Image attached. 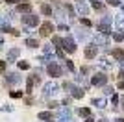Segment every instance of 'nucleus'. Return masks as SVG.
<instances>
[{"label": "nucleus", "mask_w": 124, "mask_h": 122, "mask_svg": "<svg viewBox=\"0 0 124 122\" xmlns=\"http://www.w3.org/2000/svg\"><path fill=\"white\" fill-rule=\"evenodd\" d=\"M37 117H39V120H45V122H50V120L56 118V117H54V113H50V111H41Z\"/></svg>", "instance_id": "f8f14e48"}, {"label": "nucleus", "mask_w": 124, "mask_h": 122, "mask_svg": "<svg viewBox=\"0 0 124 122\" xmlns=\"http://www.w3.org/2000/svg\"><path fill=\"white\" fill-rule=\"evenodd\" d=\"M80 22H82L83 26H87V28H91V26H93V22H91L89 19H85V17H82V19H80Z\"/></svg>", "instance_id": "cd10ccee"}, {"label": "nucleus", "mask_w": 124, "mask_h": 122, "mask_svg": "<svg viewBox=\"0 0 124 122\" xmlns=\"http://www.w3.org/2000/svg\"><path fill=\"white\" fill-rule=\"evenodd\" d=\"M26 46H28V48H39V41L28 37V39H26Z\"/></svg>", "instance_id": "dca6fc26"}, {"label": "nucleus", "mask_w": 124, "mask_h": 122, "mask_svg": "<svg viewBox=\"0 0 124 122\" xmlns=\"http://www.w3.org/2000/svg\"><path fill=\"white\" fill-rule=\"evenodd\" d=\"M52 33H54V24H52L50 20H46V22H43L39 26V35L41 37H50Z\"/></svg>", "instance_id": "20e7f679"}, {"label": "nucleus", "mask_w": 124, "mask_h": 122, "mask_svg": "<svg viewBox=\"0 0 124 122\" xmlns=\"http://www.w3.org/2000/svg\"><path fill=\"white\" fill-rule=\"evenodd\" d=\"M85 57L87 59H93V57H96V54H98V45H89L87 48H85Z\"/></svg>", "instance_id": "1a4fd4ad"}, {"label": "nucleus", "mask_w": 124, "mask_h": 122, "mask_svg": "<svg viewBox=\"0 0 124 122\" xmlns=\"http://www.w3.org/2000/svg\"><path fill=\"white\" fill-rule=\"evenodd\" d=\"M117 87H119V91H122V89H124V76L119 78V83H117Z\"/></svg>", "instance_id": "7c9ffc66"}, {"label": "nucleus", "mask_w": 124, "mask_h": 122, "mask_svg": "<svg viewBox=\"0 0 124 122\" xmlns=\"http://www.w3.org/2000/svg\"><path fill=\"white\" fill-rule=\"evenodd\" d=\"M108 83V76L104 74V72H98V74H94L93 78H91V85H94V87H102V85H106Z\"/></svg>", "instance_id": "423d86ee"}, {"label": "nucleus", "mask_w": 124, "mask_h": 122, "mask_svg": "<svg viewBox=\"0 0 124 122\" xmlns=\"http://www.w3.org/2000/svg\"><path fill=\"white\" fill-rule=\"evenodd\" d=\"M106 2H108L109 6H120L122 4V0H106Z\"/></svg>", "instance_id": "c756f323"}, {"label": "nucleus", "mask_w": 124, "mask_h": 122, "mask_svg": "<svg viewBox=\"0 0 124 122\" xmlns=\"http://www.w3.org/2000/svg\"><path fill=\"white\" fill-rule=\"evenodd\" d=\"M17 11H19V13H30L31 11V2L30 0H21V2L17 4Z\"/></svg>", "instance_id": "0eeeda50"}, {"label": "nucleus", "mask_w": 124, "mask_h": 122, "mask_svg": "<svg viewBox=\"0 0 124 122\" xmlns=\"http://www.w3.org/2000/svg\"><path fill=\"white\" fill-rule=\"evenodd\" d=\"M41 13H43V15H46V17H50L52 15V8L48 4H43L41 6Z\"/></svg>", "instance_id": "aec40b11"}, {"label": "nucleus", "mask_w": 124, "mask_h": 122, "mask_svg": "<svg viewBox=\"0 0 124 122\" xmlns=\"http://www.w3.org/2000/svg\"><path fill=\"white\" fill-rule=\"evenodd\" d=\"M33 85H35L33 76H30L28 80H26V92H28V94H31V91H33Z\"/></svg>", "instance_id": "2eb2a0df"}, {"label": "nucleus", "mask_w": 124, "mask_h": 122, "mask_svg": "<svg viewBox=\"0 0 124 122\" xmlns=\"http://www.w3.org/2000/svg\"><path fill=\"white\" fill-rule=\"evenodd\" d=\"M6 83L8 85H17V83H21V76L17 72H9V74H6Z\"/></svg>", "instance_id": "6e6552de"}, {"label": "nucleus", "mask_w": 124, "mask_h": 122, "mask_svg": "<svg viewBox=\"0 0 124 122\" xmlns=\"http://www.w3.org/2000/svg\"><path fill=\"white\" fill-rule=\"evenodd\" d=\"M113 39L117 41V43L124 41V31H122V30H119V31H113Z\"/></svg>", "instance_id": "412c9836"}, {"label": "nucleus", "mask_w": 124, "mask_h": 122, "mask_svg": "<svg viewBox=\"0 0 124 122\" xmlns=\"http://www.w3.org/2000/svg\"><path fill=\"white\" fill-rule=\"evenodd\" d=\"M22 24H24V26H30V28L39 26V17L33 15V13H26V15L22 17Z\"/></svg>", "instance_id": "39448f33"}, {"label": "nucleus", "mask_w": 124, "mask_h": 122, "mask_svg": "<svg viewBox=\"0 0 124 122\" xmlns=\"http://www.w3.org/2000/svg\"><path fill=\"white\" fill-rule=\"evenodd\" d=\"M21 0H6V4H11V6H17Z\"/></svg>", "instance_id": "72a5a7b5"}, {"label": "nucleus", "mask_w": 124, "mask_h": 122, "mask_svg": "<svg viewBox=\"0 0 124 122\" xmlns=\"http://www.w3.org/2000/svg\"><path fill=\"white\" fill-rule=\"evenodd\" d=\"M69 92H70V98H74V100H80V98H83V94H85L82 87H76V85H72V89Z\"/></svg>", "instance_id": "9b49d317"}, {"label": "nucleus", "mask_w": 124, "mask_h": 122, "mask_svg": "<svg viewBox=\"0 0 124 122\" xmlns=\"http://www.w3.org/2000/svg\"><path fill=\"white\" fill-rule=\"evenodd\" d=\"M46 72H48V76H52V78H59L63 74V69L59 63H56L52 59V61H48V65H46Z\"/></svg>", "instance_id": "f257e3e1"}, {"label": "nucleus", "mask_w": 124, "mask_h": 122, "mask_svg": "<svg viewBox=\"0 0 124 122\" xmlns=\"http://www.w3.org/2000/svg\"><path fill=\"white\" fill-rule=\"evenodd\" d=\"M111 54H113V57L117 61H120V63L124 61V50L122 48H115V50H111Z\"/></svg>", "instance_id": "ddd939ff"}, {"label": "nucleus", "mask_w": 124, "mask_h": 122, "mask_svg": "<svg viewBox=\"0 0 124 122\" xmlns=\"http://www.w3.org/2000/svg\"><path fill=\"white\" fill-rule=\"evenodd\" d=\"M63 89H65V91H70V89H72V83H70V81H63Z\"/></svg>", "instance_id": "c85d7f7f"}, {"label": "nucleus", "mask_w": 124, "mask_h": 122, "mask_svg": "<svg viewBox=\"0 0 124 122\" xmlns=\"http://www.w3.org/2000/svg\"><path fill=\"white\" fill-rule=\"evenodd\" d=\"M59 122H74L70 117H67V118H59Z\"/></svg>", "instance_id": "58836bf2"}, {"label": "nucleus", "mask_w": 124, "mask_h": 122, "mask_svg": "<svg viewBox=\"0 0 124 122\" xmlns=\"http://www.w3.org/2000/svg\"><path fill=\"white\" fill-rule=\"evenodd\" d=\"M70 102H72V98H65V100H63L61 104H63L65 107H69V106H70Z\"/></svg>", "instance_id": "2f4dec72"}, {"label": "nucleus", "mask_w": 124, "mask_h": 122, "mask_svg": "<svg viewBox=\"0 0 124 122\" xmlns=\"http://www.w3.org/2000/svg\"><path fill=\"white\" fill-rule=\"evenodd\" d=\"M80 72H82V76H85V74L89 72V69H87V67H82V69H80Z\"/></svg>", "instance_id": "c9c22d12"}, {"label": "nucleus", "mask_w": 124, "mask_h": 122, "mask_svg": "<svg viewBox=\"0 0 124 122\" xmlns=\"http://www.w3.org/2000/svg\"><path fill=\"white\" fill-rule=\"evenodd\" d=\"M85 122H96V120H94V118L89 115V117H85Z\"/></svg>", "instance_id": "ea45409f"}, {"label": "nucleus", "mask_w": 124, "mask_h": 122, "mask_svg": "<svg viewBox=\"0 0 124 122\" xmlns=\"http://www.w3.org/2000/svg\"><path fill=\"white\" fill-rule=\"evenodd\" d=\"M2 45H4V37H2V33H0V48H2Z\"/></svg>", "instance_id": "a19ab883"}, {"label": "nucleus", "mask_w": 124, "mask_h": 122, "mask_svg": "<svg viewBox=\"0 0 124 122\" xmlns=\"http://www.w3.org/2000/svg\"><path fill=\"white\" fill-rule=\"evenodd\" d=\"M102 94H113V87H109V85H102Z\"/></svg>", "instance_id": "a878e982"}, {"label": "nucleus", "mask_w": 124, "mask_h": 122, "mask_svg": "<svg viewBox=\"0 0 124 122\" xmlns=\"http://www.w3.org/2000/svg\"><path fill=\"white\" fill-rule=\"evenodd\" d=\"M57 91H59V85H57V83H54V81L45 83V87H43V98H50L52 94H56Z\"/></svg>", "instance_id": "7ed1b4c3"}, {"label": "nucleus", "mask_w": 124, "mask_h": 122, "mask_svg": "<svg viewBox=\"0 0 124 122\" xmlns=\"http://www.w3.org/2000/svg\"><path fill=\"white\" fill-rule=\"evenodd\" d=\"M111 102H113V104H119V94H113V96H111Z\"/></svg>", "instance_id": "e433bc0d"}, {"label": "nucleus", "mask_w": 124, "mask_h": 122, "mask_svg": "<svg viewBox=\"0 0 124 122\" xmlns=\"http://www.w3.org/2000/svg\"><path fill=\"white\" fill-rule=\"evenodd\" d=\"M78 115H80V117H83V118H85V117H89V115H91V109H89V107H80V109H78Z\"/></svg>", "instance_id": "f3484780"}, {"label": "nucleus", "mask_w": 124, "mask_h": 122, "mask_svg": "<svg viewBox=\"0 0 124 122\" xmlns=\"http://www.w3.org/2000/svg\"><path fill=\"white\" fill-rule=\"evenodd\" d=\"M115 122H124V118H115Z\"/></svg>", "instance_id": "37998d69"}, {"label": "nucleus", "mask_w": 124, "mask_h": 122, "mask_svg": "<svg viewBox=\"0 0 124 122\" xmlns=\"http://www.w3.org/2000/svg\"><path fill=\"white\" fill-rule=\"evenodd\" d=\"M21 56V50L19 48H11L9 52H8V57H6V63H15L17 57Z\"/></svg>", "instance_id": "9d476101"}, {"label": "nucleus", "mask_w": 124, "mask_h": 122, "mask_svg": "<svg viewBox=\"0 0 124 122\" xmlns=\"http://www.w3.org/2000/svg\"><path fill=\"white\" fill-rule=\"evenodd\" d=\"M61 50L67 52V54L76 52V41H74L72 37H65V39H61Z\"/></svg>", "instance_id": "f03ea898"}, {"label": "nucleus", "mask_w": 124, "mask_h": 122, "mask_svg": "<svg viewBox=\"0 0 124 122\" xmlns=\"http://www.w3.org/2000/svg\"><path fill=\"white\" fill-rule=\"evenodd\" d=\"M120 104H122V106H120V109H122V111H124V98H122V100H120Z\"/></svg>", "instance_id": "79ce46f5"}, {"label": "nucleus", "mask_w": 124, "mask_h": 122, "mask_svg": "<svg viewBox=\"0 0 124 122\" xmlns=\"http://www.w3.org/2000/svg\"><path fill=\"white\" fill-rule=\"evenodd\" d=\"M65 65H67V69H69L70 72H76V67H74V63H72L70 59H65Z\"/></svg>", "instance_id": "393cba45"}, {"label": "nucleus", "mask_w": 124, "mask_h": 122, "mask_svg": "<svg viewBox=\"0 0 124 122\" xmlns=\"http://www.w3.org/2000/svg\"><path fill=\"white\" fill-rule=\"evenodd\" d=\"M43 52H45V56L54 57V48H52V45H45L43 46Z\"/></svg>", "instance_id": "6ab92c4d"}, {"label": "nucleus", "mask_w": 124, "mask_h": 122, "mask_svg": "<svg viewBox=\"0 0 124 122\" xmlns=\"http://www.w3.org/2000/svg\"><path fill=\"white\" fill-rule=\"evenodd\" d=\"M11 35H15V37H19V35H21V31H19V30H15V28H13V30H11Z\"/></svg>", "instance_id": "4c0bfd02"}, {"label": "nucleus", "mask_w": 124, "mask_h": 122, "mask_svg": "<svg viewBox=\"0 0 124 122\" xmlns=\"http://www.w3.org/2000/svg\"><path fill=\"white\" fill-rule=\"evenodd\" d=\"M76 8H78V11H80L82 15H87V13H89V8H87L85 4H83V2H78V6H76Z\"/></svg>", "instance_id": "a211bd4d"}, {"label": "nucleus", "mask_w": 124, "mask_h": 122, "mask_svg": "<svg viewBox=\"0 0 124 122\" xmlns=\"http://www.w3.org/2000/svg\"><path fill=\"white\" fill-rule=\"evenodd\" d=\"M48 107H50V109H56V107H59V104H57V102H50Z\"/></svg>", "instance_id": "473e14b6"}, {"label": "nucleus", "mask_w": 124, "mask_h": 122, "mask_svg": "<svg viewBox=\"0 0 124 122\" xmlns=\"http://www.w3.org/2000/svg\"><path fill=\"white\" fill-rule=\"evenodd\" d=\"M122 9H124V6H122Z\"/></svg>", "instance_id": "a18cd8bd"}, {"label": "nucleus", "mask_w": 124, "mask_h": 122, "mask_svg": "<svg viewBox=\"0 0 124 122\" xmlns=\"http://www.w3.org/2000/svg\"><path fill=\"white\" fill-rule=\"evenodd\" d=\"M11 98H22V91H9Z\"/></svg>", "instance_id": "bb28decb"}, {"label": "nucleus", "mask_w": 124, "mask_h": 122, "mask_svg": "<svg viewBox=\"0 0 124 122\" xmlns=\"http://www.w3.org/2000/svg\"><path fill=\"white\" fill-rule=\"evenodd\" d=\"M6 70V61H0V74Z\"/></svg>", "instance_id": "f704fd0d"}, {"label": "nucleus", "mask_w": 124, "mask_h": 122, "mask_svg": "<svg viewBox=\"0 0 124 122\" xmlns=\"http://www.w3.org/2000/svg\"><path fill=\"white\" fill-rule=\"evenodd\" d=\"M91 104H93L94 107H106V98H93V100H91Z\"/></svg>", "instance_id": "4468645a"}, {"label": "nucleus", "mask_w": 124, "mask_h": 122, "mask_svg": "<svg viewBox=\"0 0 124 122\" xmlns=\"http://www.w3.org/2000/svg\"><path fill=\"white\" fill-rule=\"evenodd\" d=\"M17 67H19L21 70H28V69H30V63H28V61H17Z\"/></svg>", "instance_id": "b1692460"}, {"label": "nucleus", "mask_w": 124, "mask_h": 122, "mask_svg": "<svg viewBox=\"0 0 124 122\" xmlns=\"http://www.w3.org/2000/svg\"><path fill=\"white\" fill-rule=\"evenodd\" d=\"M52 46L61 48V37H59V35H54V37H52Z\"/></svg>", "instance_id": "5701e85b"}, {"label": "nucleus", "mask_w": 124, "mask_h": 122, "mask_svg": "<svg viewBox=\"0 0 124 122\" xmlns=\"http://www.w3.org/2000/svg\"><path fill=\"white\" fill-rule=\"evenodd\" d=\"M98 122H109V120H106V118H100V120Z\"/></svg>", "instance_id": "c03bdc74"}, {"label": "nucleus", "mask_w": 124, "mask_h": 122, "mask_svg": "<svg viewBox=\"0 0 124 122\" xmlns=\"http://www.w3.org/2000/svg\"><path fill=\"white\" fill-rule=\"evenodd\" d=\"M91 6H93L96 11H102V9H104V4L100 2V0H91Z\"/></svg>", "instance_id": "4be33fe9"}]
</instances>
